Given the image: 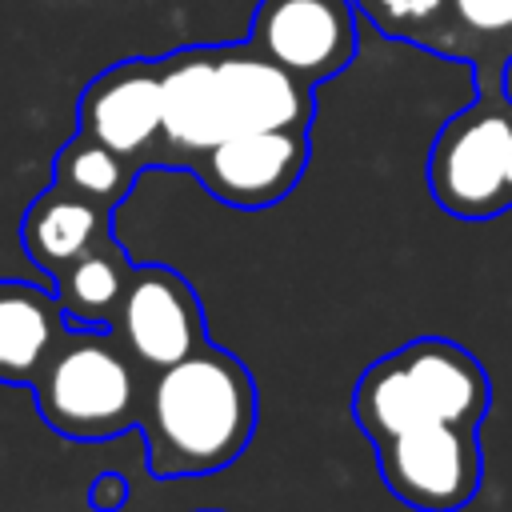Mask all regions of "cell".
Listing matches in <instances>:
<instances>
[{"mask_svg":"<svg viewBox=\"0 0 512 512\" xmlns=\"http://www.w3.org/2000/svg\"><path fill=\"white\" fill-rule=\"evenodd\" d=\"M260 396L252 372L204 340L184 360L156 372L144 396L140 432L156 480L204 476L240 460L256 436Z\"/></svg>","mask_w":512,"mask_h":512,"instance_id":"cell-1","label":"cell"},{"mask_svg":"<svg viewBox=\"0 0 512 512\" xmlns=\"http://www.w3.org/2000/svg\"><path fill=\"white\" fill-rule=\"evenodd\" d=\"M28 388L40 420L68 440H108L144 420V364L116 328H68Z\"/></svg>","mask_w":512,"mask_h":512,"instance_id":"cell-2","label":"cell"},{"mask_svg":"<svg viewBox=\"0 0 512 512\" xmlns=\"http://www.w3.org/2000/svg\"><path fill=\"white\" fill-rule=\"evenodd\" d=\"M508 136H512V100L504 84L480 88L476 104L444 120L428 152V192L448 216L488 220L512 208Z\"/></svg>","mask_w":512,"mask_h":512,"instance_id":"cell-3","label":"cell"},{"mask_svg":"<svg viewBox=\"0 0 512 512\" xmlns=\"http://www.w3.org/2000/svg\"><path fill=\"white\" fill-rule=\"evenodd\" d=\"M376 464L388 492L416 512H460L484 480L476 428L428 420L412 432L376 444Z\"/></svg>","mask_w":512,"mask_h":512,"instance_id":"cell-4","label":"cell"},{"mask_svg":"<svg viewBox=\"0 0 512 512\" xmlns=\"http://www.w3.org/2000/svg\"><path fill=\"white\" fill-rule=\"evenodd\" d=\"M356 16L352 0H256L248 44L316 88L352 64Z\"/></svg>","mask_w":512,"mask_h":512,"instance_id":"cell-5","label":"cell"},{"mask_svg":"<svg viewBox=\"0 0 512 512\" xmlns=\"http://www.w3.org/2000/svg\"><path fill=\"white\" fill-rule=\"evenodd\" d=\"M312 156L308 128H264V132H232L220 144L204 148L188 172L228 208H272L280 204L304 176Z\"/></svg>","mask_w":512,"mask_h":512,"instance_id":"cell-6","label":"cell"},{"mask_svg":"<svg viewBox=\"0 0 512 512\" xmlns=\"http://www.w3.org/2000/svg\"><path fill=\"white\" fill-rule=\"evenodd\" d=\"M76 128L152 168L164 136V60L132 56L96 72L76 100Z\"/></svg>","mask_w":512,"mask_h":512,"instance_id":"cell-7","label":"cell"},{"mask_svg":"<svg viewBox=\"0 0 512 512\" xmlns=\"http://www.w3.org/2000/svg\"><path fill=\"white\" fill-rule=\"evenodd\" d=\"M112 328L128 344V352L152 372L184 360L208 340L204 312L192 284L168 264L132 268V280Z\"/></svg>","mask_w":512,"mask_h":512,"instance_id":"cell-8","label":"cell"},{"mask_svg":"<svg viewBox=\"0 0 512 512\" xmlns=\"http://www.w3.org/2000/svg\"><path fill=\"white\" fill-rule=\"evenodd\" d=\"M216 84L220 104L232 132H264V128H312L316 88L288 72L284 64L244 44H216Z\"/></svg>","mask_w":512,"mask_h":512,"instance_id":"cell-9","label":"cell"},{"mask_svg":"<svg viewBox=\"0 0 512 512\" xmlns=\"http://www.w3.org/2000/svg\"><path fill=\"white\" fill-rule=\"evenodd\" d=\"M160 60H164V136L152 168H188L204 148L228 136L220 84H216V44L180 48Z\"/></svg>","mask_w":512,"mask_h":512,"instance_id":"cell-10","label":"cell"},{"mask_svg":"<svg viewBox=\"0 0 512 512\" xmlns=\"http://www.w3.org/2000/svg\"><path fill=\"white\" fill-rule=\"evenodd\" d=\"M396 360L420 388L432 420L480 428L492 404V384L484 364L456 340L444 336H416L404 348H396Z\"/></svg>","mask_w":512,"mask_h":512,"instance_id":"cell-11","label":"cell"},{"mask_svg":"<svg viewBox=\"0 0 512 512\" xmlns=\"http://www.w3.org/2000/svg\"><path fill=\"white\" fill-rule=\"evenodd\" d=\"M108 236H112V208L64 184H48L20 220V244L48 280H56L72 260H80L88 248H96Z\"/></svg>","mask_w":512,"mask_h":512,"instance_id":"cell-12","label":"cell"},{"mask_svg":"<svg viewBox=\"0 0 512 512\" xmlns=\"http://www.w3.org/2000/svg\"><path fill=\"white\" fill-rule=\"evenodd\" d=\"M68 332L52 288L0 280V384H32L56 340Z\"/></svg>","mask_w":512,"mask_h":512,"instance_id":"cell-13","label":"cell"},{"mask_svg":"<svg viewBox=\"0 0 512 512\" xmlns=\"http://www.w3.org/2000/svg\"><path fill=\"white\" fill-rule=\"evenodd\" d=\"M132 260L116 244V236L88 248L80 260H72L56 280L52 292L64 308L68 328H112L132 280Z\"/></svg>","mask_w":512,"mask_h":512,"instance_id":"cell-14","label":"cell"},{"mask_svg":"<svg viewBox=\"0 0 512 512\" xmlns=\"http://www.w3.org/2000/svg\"><path fill=\"white\" fill-rule=\"evenodd\" d=\"M352 416H356V428L380 444V440H392L400 432H412L420 424L432 420L420 388L412 384V376L404 372V364L396 360V352L372 360L356 388H352Z\"/></svg>","mask_w":512,"mask_h":512,"instance_id":"cell-15","label":"cell"},{"mask_svg":"<svg viewBox=\"0 0 512 512\" xmlns=\"http://www.w3.org/2000/svg\"><path fill=\"white\" fill-rule=\"evenodd\" d=\"M444 56L472 60L480 88L504 84L512 64V0H448Z\"/></svg>","mask_w":512,"mask_h":512,"instance_id":"cell-16","label":"cell"},{"mask_svg":"<svg viewBox=\"0 0 512 512\" xmlns=\"http://www.w3.org/2000/svg\"><path fill=\"white\" fill-rule=\"evenodd\" d=\"M136 176H140L136 160L112 152L108 144L92 140L80 128H76V136L68 144H60V152L52 160V184H64V188H72V192H80V196H88V200H96V204H104L112 212L132 192Z\"/></svg>","mask_w":512,"mask_h":512,"instance_id":"cell-17","label":"cell"},{"mask_svg":"<svg viewBox=\"0 0 512 512\" xmlns=\"http://www.w3.org/2000/svg\"><path fill=\"white\" fill-rule=\"evenodd\" d=\"M360 16H368L372 28H380L392 40L420 44L428 52H440L448 32V0H352Z\"/></svg>","mask_w":512,"mask_h":512,"instance_id":"cell-18","label":"cell"},{"mask_svg":"<svg viewBox=\"0 0 512 512\" xmlns=\"http://www.w3.org/2000/svg\"><path fill=\"white\" fill-rule=\"evenodd\" d=\"M88 504H92V512H120L128 504V480L112 468L96 472V480L88 484Z\"/></svg>","mask_w":512,"mask_h":512,"instance_id":"cell-19","label":"cell"},{"mask_svg":"<svg viewBox=\"0 0 512 512\" xmlns=\"http://www.w3.org/2000/svg\"><path fill=\"white\" fill-rule=\"evenodd\" d=\"M508 200H512V136H508Z\"/></svg>","mask_w":512,"mask_h":512,"instance_id":"cell-20","label":"cell"},{"mask_svg":"<svg viewBox=\"0 0 512 512\" xmlns=\"http://www.w3.org/2000/svg\"><path fill=\"white\" fill-rule=\"evenodd\" d=\"M196 512H224V508H196Z\"/></svg>","mask_w":512,"mask_h":512,"instance_id":"cell-21","label":"cell"}]
</instances>
